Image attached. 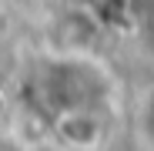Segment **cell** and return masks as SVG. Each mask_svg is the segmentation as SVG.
Returning <instances> with one entry per match:
<instances>
[{
	"label": "cell",
	"instance_id": "cell-1",
	"mask_svg": "<svg viewBox=\"0 0 154 151\" xmlns=\"http://www.w3.org/2000/svg\"><path fill=\"white\" fill-rule=\"evenodd\" d=\"M54 134L60 148L70 151H97L107 138V128L94 108H64L54 118Z\"/></svg>",
	"mask_w": 154,
	"mask_h": 151
},
{
	"label": "cell",
	"instance_id": "cell-2",
	"mask_svg": "<svg viewBox=\"0 0 154 151\" xmlns=\"http://www.w3.org/2000/svg\"><path fill=\"white\" fill-rule=\"evenodd\" d=\"M60 151H70V148H60Z\"/></svg>",
	"mask_w": 154,
	"mask_h": 151
}]
</instances>
